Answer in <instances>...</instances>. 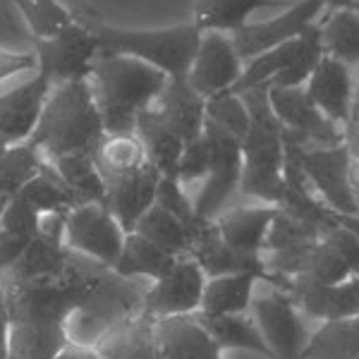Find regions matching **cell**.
<instances>
[{"instance_id":"277c9868","label":"cell","mask_w":359,"mask_h":359,"mask_svg":"<svg viewBox=\"0 0 359 359\" xmlns=\"http://www.w3.org/2000/svg\"><path fill=\"white\" fill-rule=\"evenodd\" d=\"M247 316L262 350L273 359H302L318 326L299 309L290 290L262 276L254 285Z\"/></svg>"},{"instance_id":"ba28073f","label":"cell","mask_w":359,"mask_h":359,"mask_svg":"<svg viewBox=\"0 0 359 359\" xmlns=\"http://www.w3.org/2000/svg\"><path fill=\"white\" fill-rule=\"evenodd\" d=\"M206 280L208 276L199 262L189 254H182L161 280L149 285L142 316L149 321H158V318L196 314L204 297Z\"/></svg>"},{"instance_id":"e0dca14e","label":"cell","mask_w":359,"mask_h":359,"mask_svg":"<svg viewBox=\"0 0 359 359\" xmlns=\"http://www.w3.org/2000/svg\"><path fill=\"white\" fill-rule=\"evenodd\" d=\"M285 290H290L299 309L316 323L359 316V278H350L340 285H302Z\"/></svg>"},{"instance_id":"7c38bea8","label":"cell","mask_w":359,"mask_h":359,"mask_svg":"<svg viewBox=\"0 0 359 359\" xmlns=\"http://www.w3.org/2000/svg\"><path fill=\"white\" fill-rule=\"evenodd\" d=\"M50 91L53 82L46 74L36 72L32 79L0 94V139L8 147L27 144L32 139Z\"/></svg>"},{"instance_id":"7a4b0ae2","label":"cell","mask_w":359,"mask_h":359,"mask_svg":"<svg viewBox=\"0 0 359 359\" xmlns=\"http://www.w3.org/2000/svg\"><path fill=\"white\" fill-rule=\"evenodd\" d=\"M103 139L106 125L96 106L94 89L89 79H82L53 86L29 144L43 161H55L62 156L94 154Z\"/></svg>"},{"instance_id":"5b68a950","label":"cell","mask_w":359,"mask_h":359,"mask_svg":"<svg viewBox=\"0 0 359 359\" xmlns=\"http://www.w3.org/2000/svg\"><path fill=\"white\" fill-rule=\"evenodd\" d=\"M321 57L323 50L321 39H318V25H311L299 39H292V41L252 57L245 65L240 82L233 86V94H242L259 84L280 86V89L304 86Z\"/></svg>"},{"instance_id":"484cf974","label":"cell","mask_w":359,"mask_h":359,"mask_svg":"<svg viewBox=\"0 0 359 359\" xmlns=\"http://www.w3.org/2000/svg\"><path fill=\"white\" fill-rule=\"evenodd\" d=\"M67 184V189L79 204H91V201H101L103 204V180L101 172L94 163V154H74L62 156V158L48 161Z\"/></svg>"},{"instance_id":"83f0119b","label":"cell","mask_w":359,"mask_h":359,"mask_svg":"<svg viewBox=\"0 0 359 359\" xmlns=\"http://www.w3.org/2000/svg\"><path fill=\"white\" fill-rule=\"evenodd\" d=\"M25 17L32 39H53L74 25V13L57 0H13Z\"/></svg>"},{"instance_id":"8fae6325","label":"cell","mask_w":359,"mask_h":359,"mask_svg":"<svg viewBox=\"0 0 359 359\" xmlns=\"http://www.w3.org/2000/svg\"><path fill=\"white\" fill-rule=\"evenodd\" d=\"M245 72V60L237 55L230 34L206 32L201 34L199 50L187 72V82L206 101L223 91H233Z\"/></svg>"},{"instance_id":"d590c367","label":"cell","mask_w":359,"mask_h":359,"mask_svg":"<svg viewBox=\"0 0 359 359\" xmlns=\"http://www.w3.org/2000/svg\"><path fill=\"white\" fill-rule=\"evenodd\" d=\"M357 0H328V10H343V8H352Z\"/></svg>"},{"instance_id":"d6986e66","label":"cell","mask_w":359,"mask_h":359,"mask_svg":"<svg viewBox=\"0 0 359 359\" xmlns=\"http://www.w3.org/2000/svg\"><path fill=\"white\" fill-rule=\"evenodd\" d=\"M264 8L287 10L290 3L287 0H196L192 22L201 34L221 32L233 36L249 25V15Z\"/></svg>"},{"instance_id":"74e56055","label":"cell","mask_w":359,"mask_h":359,"mask_svg":"<svg viewBox=\"0 0 359 359\" xmlns=\"http://www.w3.org/2000/svg\"><path fill=\"white\" fill-rule=\"evenodd\" d=\"M5 149H10V147H8V144H5V142H3V139H0V154H3V151H5Z\"/></svg>"},{"instance_id":"3957f363","label":"cell","mask_w":359,"mask_h":359,"mask_svg":"<svg viewBox=\"0 0 359 359\" xmlns=\"http://www.w3.org/2000/svg\"><path fill=\"white\" fill-rule=\"evenodd\" d=\"M74 20H79V17H74ZM79 22L96 34L103 53H123L139 57V60L158 67L170 79L187 77L201 43V32L194 22H184V25H175L168 29H151V32L89 25L86 20Z\"/></svg>"},{"instance_id":"9c48e42d","label":"cell","mask_w":359,"mask_h":359,"mask_svg":"<svg viewBox=\"0 0 359 359\" xmlns=\"http://www.w3.org/2000/svg\"><path fill=\"white\" fill-rule=\"evenodd\" d=\"M326 10L328 0H299L287 10H283L273 20L262 22V25L242 27L230 39H233L237 55L242 60H252V57L262 55L266 50L276 48V46L299 39L311 25H316V20Z\"/></svg>"},{"instance_id":"5bb4252c","label":"cell","mask_w":359,"mask_h":359,"mask_svg":"<svg viewBox=\"0 0 359 359\" xmlns=\"http://www.w3.org/2000/svg\"><path fill=\"white\" fill-rule=\"evenodd\" d=\"M306 94L316 103V108L326 115L331 123L345 125L352 118V108H355V79H352V69L345 62L335 60L331 55H323L318 60L316 69L311 72L309 82L304 84Z\"/></svg>"},{"instance_id":"d4e9b609","label":"cell","mask_w":359,"mask_h":359,"mask_svg":"<svg viewBox=\"0 0 359 359\" xmlns=\"http://www.w3.org/2000/svg\"><path fill=\"white\" fill-rule=\"evenodd\" d=\"M189 230H192V225H187L180 216L168 211L165 206L154 204L139 218L132 233H139L147 240H151L154 245L165 249L172 257H182V254L189 252Z\"/></svg>"},{"instance_id":"44dd1931","label":"cell","mask_w":359,"mask_h":359,"mask_svg":"<svg viewBox=\"0 0 359 359\" xmlns=\"http://www.w3.org/2000/svg\"><path fill=\"white\" fill-rule=\"evenodd\" d=\"M67 343L65 323L15 321L5 359H57Z\"/></svg>"},{"instance_id":"4316f807","label":"cell","mask_w":359,"mask_h":359,"mask_svg":"<svg viewBox=\"0 0 359 359\" xmlns=\"http://www.w3.org/2000/svg\"><path fill=\"white\" fill-rule=\"evenodd\" d=\"M41 154L32 144H17L0 154V206H8L13 196L41 170Z\"/></svg>"},{"instance_id":"1f68e13d","label":"cell","mask_w":359,"mask_h":359,"mask_svg":"<svg viewBox=\"0 0 359 359\" xmlns=\"http://www.w3.org/2000/svg\"><path fill=\"white\" fill-rule=\"evenodd\" d=\"M32 69H39L36 53H17V50L0 48V82L20 72H32Z\"/></svg>"},{"instance_id":"9a60e30c","label":"cell","mask_w":359,"mask_h":359,"mask_svg":"<svg viewBox=\"0 0 359 359\" xmlns=\"http://www.w3.org/2000/svg\"><path fill=\"white\" fill-rule=\"evenodd\" d=\"M161 359H221L223 347L199 314L154 321Z\"/></svg>"},{"instance_id":"ac0fdd59","label":"cell","mask_w":359,"mask_h":359,"mask_svg":"<svg viewBox=\"0 0 359 359\" xmlns=\"http://www.w3.org/2000/svg\"><path fill=\"white\" fill-rule=\"evenodd\" d=\"M257 280L259 273H228L208 278L196 314L201 318L245 316L249 311V304H252Z\"/></svg>"},{"instance_id":"cb8c5ba5","label":"cell","mask_w":359,"mask_h":359,"mask_svg":"<svg viewBox=\"0 0 359 359\" xmlns=\"http://www.w3.org/2000/svg\"><path fill=\"white\" fill-rule=\"evenodd\" d=\"M302 359H359V316L318 323Z\"/></svg>"},{"instance_id":"ffe728a7","label":"cell","mask_w":359,"mask_h":359,"mask_svg":"<svg viewBox=\"0 0 359 359\" xmlns=\"http://www.w3.org/2000/svg\"><path fill=\"white\" fill-rule=\"evenodd\" d=\"M98 359H161L154 335V321L130 318L111 328L96 345Z\"/></svg>"},{"instance_id":"7402d4cb","label":"cell","mask_w":359,"mask_h":359,"mask_svg":"<svg viewBox=\"0 0 359 359\" xmlns=\"http://www.w3.org/2000/svg\"><path fill=\"white\" fill-rule=\"evenodd\" d=\"M175 262L177 257L168 254L165 249L154 245L151 240H147V237H142L139 233H127L123 254H120L113 271L123 278H137V280L156 283L175 266Z\"/></svg>"},{"instance_id":"d6a6232c","label":"cell","mask_w":359,"mask_h":359,"mask_svg":"<svg viewBox=\"0 0 359 359\" xmlns=\"http://www.w3.org/2000/svg\"><path fill=\"white\" fill-rule=\"evenodd\" d=\"M10 331H13V314H10L8 292H5V285L0 283V359L8 357Z\"/></svg>"},{"instance_id":"836d02e7","label":"cell","mask_w":359,"mask_h":359,"mask_svg":"<svg viewBox=\"0 0 359 359\" xmlns=\"http://www.w3.org/2000/svg\"><path fill=\"white\" fill-rule=\"evenodd\" d=\"M221 359H273L262 347H223Z\"/></svg>"},{"instance_id":"4fadbf2b","label":"cell","mask_w":359,"mask_h":359,"mask_svg":"<svg viewBox=\"0 0 359 359\" xmlns=\"http://www.w3.org/2000/svg\"><path fill=\"white\" fill-rule=\"evenodd\" d=\"M149 111L161 125L177 135L184 144L204 135L206 125V98L189 86L187 77H175L165 84L161 96L149 106Z\"/></svg>"},{"instance_id":"4dcf8cb0","label":"cell","mask_w":359,"mask_h":359,"mask_svg":"<svg viewBox=\"0 0 359 359\" xmlns=\"http://www.w3.org/2000/svg\"><path fill=\"white\" fill-rule=\"evenodd\" d=\"M345 147H347V180L352 192H359V89L355 96L352 118L345 125Z\"/></svg>"},{"instance_id":"52a82bcc","label":"cell","mask_w":359,"mask_h":359,"mask_svg":"<svg viewBox=\"0 0 359 359\" xmlns=\"http://www.w3.org/2000/svg\"><path fill=\"white\" fill-rule=\"evenodd\" d=\"M34 53L39 57L36 72L46 74L53 84L82 82L94 72L101 41L89 27L74 20V25L53 39H34Z\"/></svg>"},{"instance_id":"e575fe53","label":"cell","mask_w":359,"mask_h":359,"mask_svg":"<svg viewBox=\"0 0 359 359\" xmlns=\"http://www.w3.org/2000/svg\"><path fill=\"white\" fill-rule=\"evenodd\" d=\"M57 359H98V352H96V347H84V345L67 343L60 350Z\"/></svg>"},{"instance_id":"30bf717a","label":"cell","mask_w":359,"mask_h":359,"mask_svg":"<svg viewBox=\"0 0 359 359\" xmlns=\"http://www.w3.org/2000/svg\"><path fill=\"white\" fill-rule=\"evenodd\" d=\"M103 180V206L118 218L125 233H132L139 218L156 204L163 172L151 161L135 170L101 175Z\"/></svg>"},{"instance_id":"f546056e","label":"cell","mask_w":359,"mask_h":359,"mask_svg":"<svg viewBox=\"0 0 359 359\" xmlns=\"http://www.w3.org/2000/svg\"><path fill=\"white\" fill-rule=\"evenodd\" d=\"M323 235H326V240L331 242V245H335V249L343 254V259L352 269V273L359 278V235L352 233V230L340 221L326 225Z\"/></svg>"},{"instance_id":"f1b7e54d","label":"cell","mask_w":359,"mask_h":359,"mask_svg":"<svg viewBox=\"0 0 359 359\" xmlns=\"http://www.w3.org/2000/svg\"><path fill=\"white\" fill-rule=\"evenodd\" d=\"M206 118L233 132L237 139L245 142L249 132V111L242 101V96L233 91H223V94L213 96L206 101Z\"/></svg>"},{"instance_id":"8d00e7d4","label":"cell","mask_w":359,"mask_h":359,"mask_svg":"<svg viewBox=\"0 0 359 359\" xmlns=\"http://www.w3.org/2000/svg\"><path fill=\"white\" fill-rule=\"evenodd\" d=\"M355 216H359V192L355 194Z\"/></svg>"},{"instance_id":"2e32d148","label":"cell","mask_w":359,"mask_h":359,"mask_svg":"<svg viewBox=\"0 0 359 359\" xmlns=\"http://www.w3.org/2000/svg\"><path fill=\"white\" fill-rule=\"evenodd\" d=\"M278 211H280L278 204H264V201L230 204L213 218V225L228 247L245 254H259Z\"/></svg>"},{"instance_id":"8992f818","label":"cell","mask_w":359,"mask_h":359,"mask_svg":"<svg viewBox=\"0 0 359 359\" xmlns=\"http://www.w3.org/2000/svg\"><path fill=\"white\" fill-rule=\"evenodd\" d=\"M125 228L101 201L79 204L67 213L65 247L103 269H115L125 247Z\"/></svg>"},{"instance_id":"6da1fadb","label":"cell","mask_w":359,"mask_h":359,"mask_svg":"<svg viewBox=\"0 0 359 359\" xmlns=\"http://www.w3.org/2000/svg\"><path fill=\"white\" fill-rule=\"evenodd\" d=\"M168 82L170 77L165 72L139 57L101 50L89 84L103 115L106 135H135L137 115L151 106Z\"/></svg>"},{"instance_id":"603a6c76","label":"cell","mask_w":359,"mask_h":359,"mask_svg":"<svg viewBox=\"0 0 359 359\" xmlns=\"http://www.w3.org/2000/svg\"><path fill=\"white\" fill-rule=\"evenodd\" d=\"M318 25L323 55H331L345 65L359 62V13L352 8L326 10Z\"/></svg>"}]
</instances>
